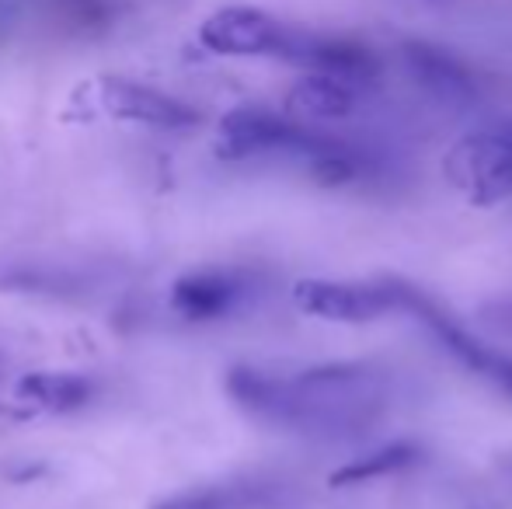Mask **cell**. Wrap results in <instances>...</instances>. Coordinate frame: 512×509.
I'll return each mask as SVG.
<instances>
[{"label":"cell","instance_id":"cell-1","mask_svg":"<svg viewBox=\"0 0 512 509\" xmlns=\"http://www.w3.org/2000/svg\"><path fill=\"white\" fill-rule=\"evenodd\" d=\"M227 391L258 422L310 440H356L373 433L394 401L391 374L377 363L234 367Z\"/></svg>","mask_w":512,"mask_h":509},{"label":"cell","instance_id":"cell-2","mask_svg":"<svg viewBox=\"0 0 512 509\" xmlns=\"http://www.w3.org/2000/svg\"><path fill=\"white\" fill-rule=\"evenodd\" d=\"M335 136L317 133L300 119L276 116L269 109L244 105L234 109L220 126V150L223 157H262V154H286L300 161H314L324 150L335 147Z\"/></svg>","mask_w":512,"mask_h":509},{"label":"cell","instance_id":"cell-3","mask_svg":"<svg viewBox=\"0 0 512 509\" xmlns=\"http://www.w3.org/2000/svg\"><path fill=\"white\" fill-rule=\"evenodd\" d=\"M408 283L401 279H304L293 290L300 311L324 321L342 325H366V321L387 318L394 311H405Z\"/></svg>","mask_w":512,"mask_h":509},{"label":"cell","instance_id":"cell-4","mask_svg":"<svg viewBox=\"0 0 512 509\" xmlns=\"http://www.w3.org/2000/svg\"><path fill=\"white\" fill-rule=\"evenodd\" d=\"M446 175L478 206L512 199V126L464 136L446 157Z\"/></svg>","mask_w":512,"mask_h":509},{"label":"cell","instance_id":"cell-5","mask_svg":"<svg viewBox=\"0 0 512 509\" xmlns=\"http://www.w3.org/2000/svg\"><path fill=\"white\" fill-rule=\"evenodd\" d=\"M405 314H411V318L439 342V349L450 353L460 367H467L471 374H478L481 381L495 384L502 394L512 398V356L485 346L478 335L467 332L453 314H446L436 300L425 297V293L415 290V286H408V293H405Z\"/></svg>","mask_w":512,"mask_h":509},{"label":"cell","instance_id":"cell-6","mask_svg":"<svg viewBox=\"0 0 512 509\" xmlns=\"http://www.w3.org/2000/svg\"><path fill=\"white\" fill-rule=\"evenodd\" d=\"M258 293V276L248 269L189 272L171 290V307L189 321H220L241 311Z\"/></svg>","mask_w":512,"mask_h":509},{"label":"cell","instance_id":"cell-7","mask_svg":"<svg viewBox=\"0 0 512 509\" xmlns=\"http://www.w3.org/2000/svg\"><path fill=\"white\" fill-rule=\"evenodd\" d=\"M279 60L307 67L310 74L335 77V81H345V84H352V88H356V84H370L380 77V60L366 46L349 42V39H324V35L297 32V28L286 32Z\"/></svg>","mask_w":512,"mask_h":509},{"label":"cell","instance_id":"cell-8","mask_svg":"<svg viewBox=\"0 0 512 509\" xmlns=\"http://www.w3.org/2000/svg\"><path fill=\"white\" fill-rule=\"evenodd\" d=\"M102 286V269L67 258H0V293L88 297Z\"/></svg>","mask_w":512,"mask_h":509},{"label":"cell","instance_id":"cell-9","mask_svg":"<svg viewBox=\"0 0 512 509\" xmlns=\"http://www.w3.org/2000/svg\"><path fill=\"white\" fill-rule=\"evenodd\" d=\"M290 28L258 7H223L199 28V42L220 56H279Z\"/></svg>","mask_w":512,"mask_h":509},{"label":"cell","instance_id":"cell-10","mask_svg":"<svg viewBox=\"0 0 512 509\" xmlns=\"http://www.w3.org/2000/svg\"><path fill=\"white\" fill-rule=\"evenodd\" d=\"M98 102L115 119H129V123H147L157 129H185L199 123V112L185 105L182 98H171L147 84L126 81V77H105L98 84Z\"/></svg>","mask_w":512,"mask_h":509},{"label":"cell","instance_id":"cell-11","mask_svg":"<svg viewBox=\"0 0 512 509\" xmlns=\"http://www.w3.org/2000/svg\"><path fill=\"white\" fill-rule=\"evenodd\" d=\"M293 489L276 478H237L185 489L178 496L161 499L154 509H286L293 506Z\"/></svg>","mask_w":512,"mask_h":509},{"label":"cell","instance_id":"cell-12","mask_svg":"<svg viewBox=\"0 0 512 509\" xmlns=\"http://www.w3.org/2000/svg\"><path fill=\"white\" fill-rule=\"evenodd\" d=\"M405 63L411 70V77L418 81V88L425 95H432L443 105H471L478 98V88H474L467 67L450 56L446 49L429 46V42H408L405 49Z\"/></svg>","mask_w":512,"mask_h":509},{"label":"cell","instance_id":"cell-13","mask_svg":"<svg viewBox=\"0 0 512 509\" xmlns=\"http://www.w3.org/2000/svg\"><path fill=\"white\" fill-rule=\"evenodd\" d=\"M356 88L345 81L324 74H307L304 81L293 84L286 109L300 123H335V119H349L356 112Z\"/></svg>","mask_w":512,"mask_h":509},{"label":"cell","instance_id":"cell-14","mask_svg":"<svg viewBox=\"0 0 512 509\" xmlns=\"http://www.w3.org/2000/svg\"><path fill=\"white\" fill-rule=\"evenodd\" d=\"M98 384L84 374H28L18 384V401L42 412H77L95 398Z\"/></svg>","mask_w":512,"mask_h":509},{"label":"cell","instance_id":"cell-15","mask_svg":"<svg viewBox=\"0 0 512 509\" xmlns=\"http://www.w3.org/2000/svg\"><path fill=\"white\" fill-rule=\"evenodd\" d=\"M418 461H422V447H418V443H408V440L387 443V447L373 450V454H363L345 464V468H338L335 475H331V485H335V489H349V485H363V482H373V478L398 475V471H405V468H415Z\"/></svg>","mask_w":512,"mask_h":509}]
</instances>
